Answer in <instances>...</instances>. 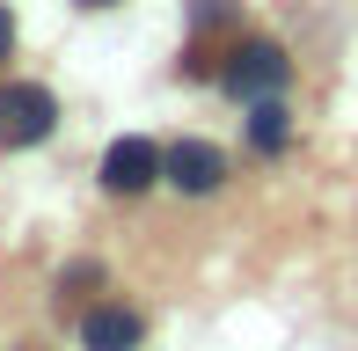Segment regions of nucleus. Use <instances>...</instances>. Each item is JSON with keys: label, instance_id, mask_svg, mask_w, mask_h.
Segmentation results:
<instances>
[{"label": "nucleus", "instance_id": "nucleus-1", "mask_svg": "<svg viewBox=\"0 0 358 351\" xmlns=\"http://www.w3.org/2000/svg\"><path fill=\"white\" fill-rule=\"evenodd\" d=\"M285 81H292V59H285L271 37H249V44L234 52V66H227V88H234L241 103H256V95H278Z\"/></svg>", "mask_w": 358, "mask_h": 351}, {"label": "nucleus", "instance_id": "nucleus-2", "mask_svg": "<svg viewBox=\"0 0 358 351\" xmlns=\"http://www.w3.org/2000/svg\"><path fill=\"white\" fill-rule=\"evenodd\" d=\"M161 176H169L176 190H190V198H205V190L227 183V154L213 139H176V147L161 154Z\"/></svg>", "mask_w": 358, "mask_h": 351}, {"label": "nucleus", "instance_id": "nucleus-3", "mask_svg": "<svg viewBox=\"0 0 358 351\" xmlns=\"http://www.w3.org/2000/svg\"><path fill=\"white\" fill-rule=\"evenodd\" d=\"M52 117H59V110H52V95H44V88H0V139H8V147H37V139L44 132H52Z\"/></svg>", "mask_w": 358, "mask_h": 351}, {"label": "nucleus", "instance_id": "nucleus-4", "mask_svg": "<svg viewBox=\"0 0 358 351\" xmlns=\"http://www.w3.org/2000/svg\"><path fill=\"white\" fill-rule=\"evenodd\" d=\"M161 176V147H146V139H117V147L103 154V190H117V198H132Z\"/></svg>", "mask_w": 358, "mask_h": 351}, {"label": "nucleus", "instance_id": "nucleus-5", "mask_svg": "<svg viewBox=\"0 0 358 351\" xmlns=\"http://www.w3.org/2000/svg\"><path fill=\"white\" fill-rule=\"evenodd\" d=\"M139 337H146V322L132 308H95L88 322H80V344L88 351H139Z\"/></svg>", "mask_w": 358, "mask_h": 351}, {"label": "nucleus", "instance_id": "nucleus-6", "mask_svg": "<svg viewBox=\"0 0 358 351\" xmlns=\"http://www.w3.org/2000/svg\"><path fill=\"white\" fill-rule=\"evenodd\" d=\"M249 139L264 154H278L285 139H292V124H285V110H278V95H256V110H249Z\"/></svg>", "mask_w": 358, "mask_h": 351}, {"label": "nucleus", "instance_id": "nucleus-7", "mask_svg": "<svg viewBox=\"0 0 358 351\" xmlns=\"http://www.w3.org/2000/svg\"><path fill=\"white\" fill-rule=\"evenodd\" d=\"M8 44H15V22H8V8H0V59H8Z\"/></svg>", "mask_w": 358, "mask_h": 351}, {"label": "nucleus", "instance_id": "nucleus-8", "mask_svg": "<svg viewBox=\"0 0 358 351\" xmlns=\"http://www.w3.org/2000/svg\"><path fill=\"white\" fill-rule=\"evenodd\" d=\"M80 8H110V0H80Z\"/></svg>", "mask_w": 358, "mask_h": 351}]
</instances>
